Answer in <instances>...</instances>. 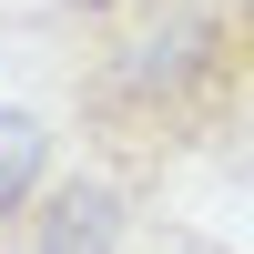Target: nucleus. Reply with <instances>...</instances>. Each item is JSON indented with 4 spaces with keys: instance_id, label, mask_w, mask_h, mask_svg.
Masks as SVG:
<instances>
[{
    "instance_id": "3",
    "label": "nucleus",
    "mask_w": 254,
    "mask_h": 254,
    "mask_svg": "<svg viewBox=\"0 0 254 254\" xmlns=\"http://www.w3.org/2000/svg\"><path fill=\"white\" fill-rule=\"evenodd\" d=\"M41 183H51V132H41V112H0V244H20Z\"/></svg>"
},
{
    "instance_id": "2",
    "label": "nucleus",
    "mask_w": 254,
    "mask_h": 254,
    "mask_svg": "<svg viewBox=\"0 0 254 254\" xmlns=\"http://www.w3.org/2000/svg\"><path fill=\"white\" fill-rule=\"evenodd\" d=\"M10 254H224V244L203 234V224L163 214V193L71 163V173L41 183V203H31V224H20Z\"/></svg>"
},
{
    "instance_id": "1",
    "label": "nucleus",
    "mask_w": 254,
    "mask_h": 254,
    "mask_svg": "<svg viewBox=\"0 0 254 254\" xmlns=\"http://www.w3.org/2000/svg\"><path fill=\"white\" fill-rule=\"evenodd\" d=\"M51 112L112 183H163L254 132V0H41Z\"/></svg>"
}]
</instances>
